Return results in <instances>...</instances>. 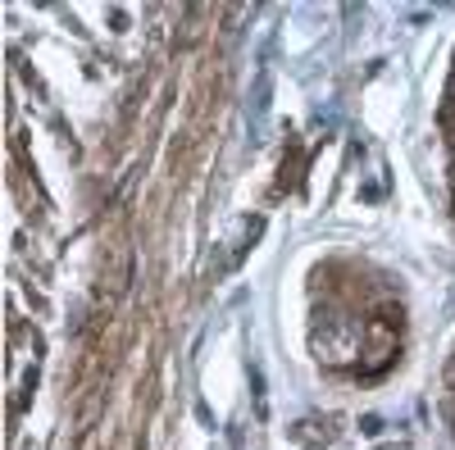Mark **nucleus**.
Returning <instances> with one entry per match:
<instances>
[{
  "instance_id": "7ed1b4c3",
  "label": "nucleus",
  "mask_w": 455,
  "mask_h": 450,
  "mask_svg": "<svg viewBox=\"0 0 455 450\" xmlns=\"http://www.w3.org/2000/svg\"><path fill=\"white\" fill-rule=\"evenodd\" d=\"M437 409H442V419L455 437V342L446 351V364H442V383H437Z\"/></svg>"
},
{
  "instance_id": "f03ea898",
  "label": "nucleus",
  "mask_w": 455,
  "mask_h": 450,
  "mask_svg": "<svg viewBox=\"0 0 455 450\" xmlns=\"http://www.w3.org/2000/svg\"><path fill=\"white\" fill-rule=\"evenodd\" d=\"M437 141H442V178H446V209L455 223V46H451V64L442 78V96H437Z\"/></svg>"
},
{
  "instance_id": "f257e3e1",
  "label": "nucleus",
  "mask_w": 455,
  "mask_h": 450,
  "mask_svg": "<svg viewBox=\"0 0 455 450\" xmlns=\"http://www.w3.org/2000/svg\"><path fill=\"white\" fill-rule=\"evenodd\" d=\"M410 346L405 282L364 255H323L306 282V351L341 387L387 383Z\"/></svg>"
}]
</instances>
